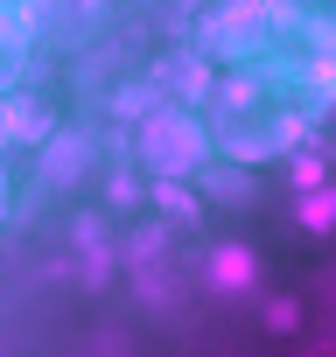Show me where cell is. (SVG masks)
I'll return each instance as SVG.
<instances>
[{"mask_svg": "<svg viewBox=\"0 0 336 357\" xmlns=\"http://www.w3.org/2000/svg\"><path fill=\"white\" fill-rule=\"evenodd\" d=\"M0 147H8V105H0Z\"/></svg>", "mask_w": 336, "mask_h": 357, "instance_id": "6", "label": "cell"}, {"mask_svg": "<svg viewBox=\"0 0 336 357\" xmlns=\"http://www.w3.org/2000/svg\"><path fill=\"white\" fill-rule=\"evenodd\" d=\"M211 273H217V287H245V280H252V252H245V245H231V252H217V259H211Z\"/></svg>", "mask_w": 336, "mask_h": 357, "instance_id": "3", "label": "cell"}, {"mask_svg": "<svg viewBox=\"0 0 336 357\" xmlns=\"http://www.w3.org/2000/svg\"><path fill=\"white\" fill-rule=\"evenodd\" d=\"M204 154H211V133H204L190 112H147V126H140V161H147L154 175H197Z\"/></svg>", "mask_w": 336, "mask_h": 357, "instance_id": "1", "label": "cell"}, {"mask_svg": "<svg viewBox=\"0 0 336 357\" xmlns=\"http://www.w3.org/2000/svg\"><path fill=\"white\" fill-rule=\"evenodd\" d=\"M329 218H336V190H322V197L301 204V225H308V231H329Z\"/></svg>", "mask_w": 336, "mask_h": 357, "instance_id": "4", "label": "cell"}, {"mask_svg": "<svg viewBox=\"0 0 336 357\" xmlns=\"http://www.w3.org/2000/svg\"><path fill=\"white\" fill-rule=\"evenodd\" d=\"M322 168H329L322 154H301V161H294V183H301V190H315V183H322Z\"/></svg>", "mask_w": 336, "mask_h": 357, "instance_id": "5", "label": "cell"}, {"mask_svg": "<svg viewBox=\"0 0 336 357\" xmlns=\"http://www.w3.org/2000/svg\"><path fill=\"white\" fill-rule=\"evenodd\" d=\"M259 29H266V8L259 0H224V8H211V22H204V36L217 43V50H252L259 43Z\"/></svg>", "mask_w": 336, "mask_h": 357, "instance_id": "2", "label": "cell"}]
</instances>
